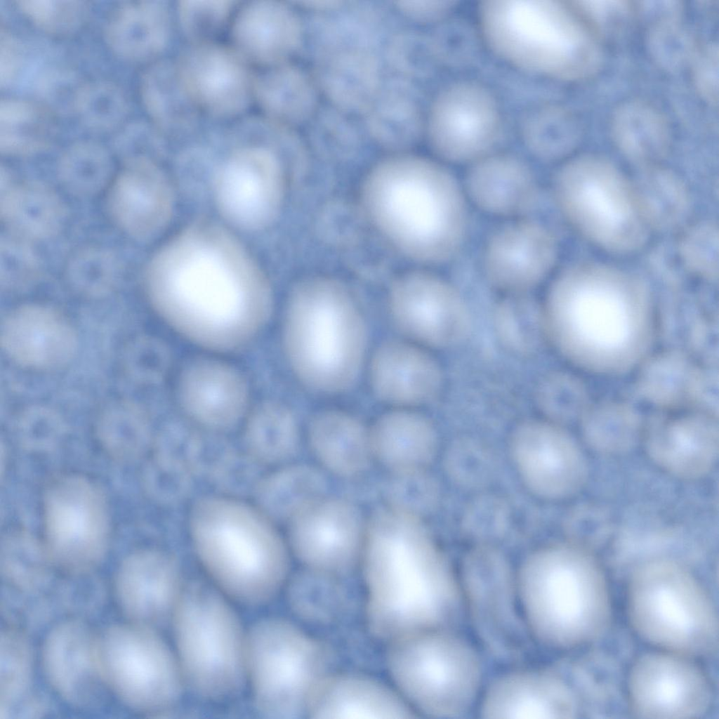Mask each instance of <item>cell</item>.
<instances>
[{"label": "cell", "mask_w": 719, "mask_h": 719, "mask_svg": "<svg viewBox=\"0 0 719 719\" xmlns=\"http://www.w3.org/2000/svg\"><path fill=\"white\" fill-rule=\"evenodd\" d=\"M145 288L163 320L213 351L245 346L272 310L271 291L259 270L230 237L207 224L190 227L153 256Z\"/></svg>", "instance_id": "obj_1"}, {"label": "cell", "mask_w": 719, "mask_h": 719, "mask_svg": "<svg viewBox=\"0 0 719 719\" xmlns=\"http://www.w3.org/2000/svg\"><path fill=\"white\" fill-rule=\"evenodd\" d=\"M360 568L367 626L378 640L449 628L463 607L457 573L425 520L377 508Z\"/></svg>", "instance_id": "obj_2"}, {"label": "cell", "mask_w": 719, "mask_h": 719, "mask_svg": "<svg viewBox=\"0 0 719 719\" xmlns=\"http://www.w3.org/2000/svg\"><path fill=\"white\" fill-rule=\"evenodd\" d=\"M360 204L389 245L421 265L451 263L468 244L472 209L461 178L433 157L390 153L367 173Z\"/></svg>", "instance_id": "obj_3"}, {"label": "cell", "mask_w": 719, "mask_h": 719, "mask_svg": "<svg viewBox=\"0 0 719 719\" xmlns=\"http://www.w3.org/2000/svg\"><path fill=\"white\" fill-rule=\"evenodd\" d=\"M522 616L531 639L565 649L600 638L612 620L605 573L586 548L570 541L543 545L516 569Z\"/></svg>", "instance_id": "obj_4"}, {"label": "cell", "mask_w": 719, "mask_h": 719, "mask_svg": "<svg viewBox=\"0 0 719 719\" xmlns=\"http://www.w3.org/2000/svg\"><path fill=\"white\" fill-rule=\"evenodd\" d=\"M188 533L206 572L237 601L264 603L288 578L286 536L253 503L227 494L202 497L190 509Z\"/></svg>", "instance_id": "obj_5"}, {"label": "cell", "mask_w": 719, "mask_h": 719, "mask_svg": "<svg viewBox=\"0 0 719 719\" xmlns=\"http://www.w3.org/2000/svg\"><path fill=\"white\" fill-rule=\"evenodd\" d=\"M477 18L489 49L522 72L576 81L591 77L602 66L598 37L571 1L484 0Z\"/></svg>", "instance_id": "obj_6"}, {"label": "cell", "mask_w": 719, "mask_h": 719, "mask_svg": "<svg viewBox=\"0 0 719 719\" xmlns=\"http://www.w3.org/2000/svg\"><path fill=\"white\" fill-rule=\"evenodd\" d=\"M366 343L362 310L341 282L315 276L295 286L284 315L283 343L304 385L326 393L347 389L358 375Z\"/></svg>", "instance_id": "obj_7"}, {"label": "cell", "mask_w": 719, "mask_h": 719, "mask_svg": "<svg viewBox=\"0 0 719 719\" xmlns=\"http://www.w3.org/2000/svg\"><path fill=\"white\" fill-rule=\"evenodd\" d=\"M627 612L644 640L689 657L712 656L718 649V619L713 600L679 562L657 557L638 565L627 588Z\"/></svg>", "instance_id": "obj_8"}, {"label": "cell", "mask_w": 719, "mask_h": 719, "mask_svg": "<svg viewBox=\"0 0 719 719\" xmlns=\"http://www.w3.org/2000/svg\"><path fill=\"white\" fill-rule=\"evenodd\" d=\"M385 663L395 689L418 717L463 718L478 704L483 680L480 655L449 628L388 642Z\"/></svg>", "instance_id": "obj_9"}, {"label": "cell", "mask_w": 719, "mask_h": 719, "mask_svg": "<svg viewBox=\"0 0 719 719\" xmlns=\"http://www.w3.org/2000/svg\"><path fill=\"white\" fill-rule=\"evenodd\" d=\"M184 682L208 699L237 694L246 677V635L225 599L206 583L184 586L173 613Z\"/></svg>", "instance_id": "obj_10"}, {"label": "cell", "mask_w": 719, "mask_h": 719, "mask_svg": "<svg viewBox=\"0 0 719 719\" xmlns=\"http://www.w3.org/2000/svg\"><path fill=\"white\" fill-rule=\"evenodd\" d=\"M333 664L324 643L288 621L260 620L246 635V675L256 706L267 717L306 716L312 691Z\"/></svg>", "instance_id": "obj_11"}, {"label": "cell", "mask_w": 719, "mask_h": 719, "mask_svg": "<svg viewBox=\"0 0 719 719\" xmlns=\"http://www.w3.org/2000/svg\"><path fill=\"white\" fill-rule=\"evenodd\" d=\"M103 680L128 707L159 713L180 697L184 682L178 659L154 628L131 622L98 634Z\"/></svg>", "instance_id": "obj_12"}, {"label": "cell", "mask_w": 719, "mask_h": 719, "mask_svg": "<svg viewBox=\"0 0 719 719\" xmlns=\"http://www.w3.org/2000/svg\"><path fill=\"white\" fill-rule=\"evenodd\" d=\"M463 607L482 646L499 659L525 652L530 635L519 601L516 569L498 544L473 543L456 572Z\"/></svg>", "instance_id": "obj_13"}, {"label": "cell", "mask_w": 719, "mask_h": 719, "mask_svg": "<svg viewBox=\"0 0 719 719\" xmlns=\"http://www.w3.org/2000/svg\"><path fill=\"white\" fill-rule=\"evenodd\" d=\"M42 510L43 542L53 566L68 576L90 574L110 539V509L100 486L79 473L58 474L45 487Z\"/></svg>", "instance_id": "obj_14"}, {"label": "cell", "mask_w": 719, "mask_h": 719, "mask_svg": "<svg viewBox=\"0 0 719 719\" xmlns=\"http://www.w3.org/2000/svg\"><path fill=\"white\" fill-rule=\"evenodd\" d=\"M501 108L484 84L459 80L442 88L426 111L424 138L433 157L451 167L468 166L498 151Z\"/></svg>", "instance_id": "obj_15"}, {"label": "cell", "mask_w": 719, "mask_h": 719, "mask_svg": "<svg viewBox=\"0 0 719 719\" xmlns=\"http://www.w3.org/2000/svg\"><path fill=\"white\" fill-rule=\"evenodd\" d=\"M368 526L359 504L329 494L286 524V539L303 567L340 576L360 567Z\"/></svg>", "instance_id": "obj_16"}, {"label": "cell", "mask_w": 719, "mask_h": 719, "mask_svg": "<svg viewBox=\"0 0 719 719\" xmlns=\"http://www.w3.org/2000/svg\"><path fill=\"white\" fill-rule=\"evenodd\" d=\"M508 451L520 482L541 501L573 497L588 481L590 469L584 450L553 421L521 423L510 435Z\"/></svg>", "instance_id": "obj_17"}, {"label": "cell", "mask_w": 719, "mask_h": 719, "mask_svg": "<svg viewBox=\"0 0 719 719\" xmlns=\"http://www.w3.org/2000/svg\"><path fill=\"white\" fill-rule=\"evenodd\" d=\"M559 256L553 232L532 216L499 221L481 245L477 267L504 295L528 294L552 278Z\"/></svg>", "instance_id": "obj_18"}, {"label": "cell", "mask_w": 719, "mask_h": 719, "mask_svg": "<svg viewBox=\"0 0 719 719\" xmlns=\"http://www.w3.org/2000/svg\"><path fill=\"white\" fill-rule=\"evenodd\" d=\"M631 713L640 718H696L713 699L706 673L691 657L664 651L649 652L632 665L628 679Z\"/></svg>", "instance_id": "obj_19"}, {"label": "cell", "mask_w": 719, "mask_h": 719, "mask_svg": "<svg viewBox=\"0 0 719 719\" xmlns=\"http://www.w3.org/2000/svg\"><path fill=\"white\" fill-rule=\"evenodd\" d=\"M388 303L396 325L421 343L450 347L467 334L469 318L463 295L450 280L428 269L410 270L396 278Z\"/></svg>", "instance_id": "obj_20"}, {"label": "cell", "mask_w": 719, "mask_h": 719, "mask_svg": "<svg viewBox=\"0 0 719 719\" xmlns=\"http://www.w3.org/2000/svg\"><path fill=\"white\" fill-rule=\"evenodd\" d=\"M218 174L217 202L230 222L251 230L272 221L283 199L284 173L277 153L264 140L235 149Z\"/></svg>", "instance_id": "obj_21"}, {"label": "cell", "mask_w": 719, "mask_h": 719, "mask_svg": "<svg viewBox=\"0 0 719 719\" xmlns=\"http://www.w3.org/2000/svg\"><path fill=\"white\" fill-rule=\"evenodd\" d=\"M174 60L183 85L202 115L238 119L253 103L255 71L230 44L187 43Z\"/></svg>", "instance_id": "obj_22"}, {"label": "cell", "mask_w": 719, "mask_h": 719, "mask_svg": "<svg viewBox=\"0 0 719 719\" xmlns=\"http://www.w3.org/2000/svg\"><path fill=\"white\" fill-rule=\"evenodd\" d=\"M383 46L372 39L342 35L308 48L310 70L328 104L353 116L364 113L385 78Z\"/></svg>", "instance_id": "obj_23"}, {"label": "cell", "mask_w": 719, "mask_h": 719, "mask_svg": "<svg viewBox=\"0 0 719 719\" xmlns=\"http://www.w3.org/2000/svg\"><path fill=\"white\" fill-rule=\"evenodd\" d=\"M460 178L472 210L498 221L534 216L543 197L534 168L512 152L487 155L465 167Z\"/></svg>", "instance_id": "obj_24"}, {"label": "cell", "mask_w": 719, "mask_h": 719, "mask_svg": "<svg viewBox=\"0 0 719 719\" xmlns=\"http://www.w3.org/2000/svg\"><path fill=\"white\" fill-rule=\"evenodd\" d=\"M577 697L558 671L525 668L506 672L482 690L477 704L481 718L566 719L578 713Z\"/></svg>", "instance_id": "obj_25"}, {"label": "cell", "mask_w": 719, "mask_h": 719, "mask_svg": "<svg viewBox=\"0 0 719 719\" xmlns=\"http://www.w3.org/2000/svg\"><path fill=\"white\" fill-rule=\"evenodd\" d=\"M43 670L50 685L77 708L101 702L107 687L98 657V634L79 619L61 621L46 635L41 649Z\"/></svg>", "instance_id": "obj_26"}, {"label": "cell", "mask_w": 719, "mask_h": 719, "mask_svg": "<svg viewBox=\"0 0 719 719\" xmlns=\"http://www.w3.org/2000/svg\"><path fill=\"white\" fill-rule=\"evenodd\" d=\"M175 559L154 548L123 559L114 578L117 601L131 622L154 628L173 617L183 587Z\"/></svg>", "instance_id": "obj_27"}, {"label": "cell", "mask_w": 719, "mask_h": 719, "mask_svg": "<svg viewBox=\"0 0 719 719\" xmlns=\"http://www.w3.org/2000/svg\"><path fill=\"white\" fill-rule=\"evenodd\" d=\"M106 206L113 223L125 234L145 239L168 221L173 206L169 185L148 157H128L108 185Z\"/></svg>", "instance_id": "obj_28"}, {"label": "cell", "mask_w": 719, "mask_h": 719, "mask_svg": "<svg viewBox=\"0 0 719 719\" xmlns=\"http://www.w3.org/2000/svg\"><path fill=\"white\" fill-rule=\"evenodd\" d=\"M176 395L194 423L215 431L235 426L246 414L249 402L243 375L227 363L209 357L194 360L183 368Z\"/></svg>", "instance_id": "obj_29"}, {"label": "cell", "mask_w": 719, "mask_h": 719, "mask_svg": "<svg viewBox=\"0 0 719 719\" xmlns=\"http://www.w3.org/2000/svg\"><path fill=\"white\" fill-rule=\"evenodd\" d=\"M228 30L229 44L259 69L293 60L304 46V20L291 1L243 3L237 7Z\"/></svg>", "instance_id": "obj_30"}, {"label": "cell", "mask_w": 719, "mask_h": 719, "mask_svg": "<svg viewBox=\"0 0 719 719\" xmlns=\"http://www.w3.org/2000/svg\"><path fill=\"white\" fill-rule=\"evenodd\" d=\"M0 341L13 362L40 371L68 364L78 345L76 331L67 318L58 310L38 303L18 306L6 315Z\"/></svg>", "instance_id": "obj_31"}, {"label": "cell", "mask_w": 719, "mask_h": 719, "mask_svg": "<svg viewBox=\"0 0 719 719\" xmlns=\"http://www.w3.org/2000/svg\"><path fill=\"white\" fill-rule=\"evenodd\" d=\"M310 718H411L418 715L396 689L369 675L332 671L312 691Z\"/></svg>", "instance_id": "obj_32"}, {"label": "cell", "mask_w": 719, "mask_h": 719, "mask_svg": "<svg viewBox=\"0 0 719 719\" xmlns=\"http://www.w3.org/2000/svg\"><path fill=\"white\" fill-rule=\"evenodd\" d=\"M306 442L315 463L329 476L355 480L375 465L369 428L348 413L328 410L315 415Z\"/></svg>", "instance_id": "obj_33"}, {"label": "cell", "mask_w": 719, "mask_h": 719, "mask_svg": "<svg viewBox=\"0 0 719 719\" xmlns=\"http://www.w3.org/2000/svg\"><path fill=\"white\" fill-rule=\"evenodd\" d=\"M371 381L383 401L403 406L428 402L442 381L440 366L426 351L400 341L383 344L374 354Z\"/></svg>", "instance_id": "obj_34"}, {"label": "cell", "mask_w": 719, "mask_h": 719, "mask_svg": "<svg viewBox=\"0 0 719 719\" xmlns=\"http://www.w3.org/2000/svg\"><path fill=\"white\" fill-rule=\"evenodd\" d=\"M421 101L414 82L385 77L361 115L369 140L390 153L409 152L424 138L427 110Z\"/></svg>", "instance_id": "obj_35"}, {"label": "cell", "mask_w": 719, "mask_h": 719, "mask_svg": "<svg viewBox=\"0 0 719 719\" xmlns=\"http://www.w3.org/2000/svg\"><path fill=\"white\" fill-rule=\"evenodd\" d=\"M172 22L166 1H121L106 18L104 38L121 59L147 65L161 58L170 42Z\"/></svg>", "instance_id": "obj_36"}, {"label": "cell", "mask_w": 719, "mask_h": 719, "mask_svg": "<svg viewBox=\"0 0 719 719\" xmlns=\"http://www.w3.org/2000/svg\"><path fill=\"white\" fill-rule=\"evenodd\" d=\"M369 434L375 464L387 473L430 469L442 449L434 424L413 411L383 415L369 428Z\"/></svg>", "instance_id": "obj_37"}, {"label": "cell", "mask_w": 719, "mask_h": 719, "mask_svg": "<svg viewBox=\"0 0 719 719\" xmlns=\"http://www.w3.org/2000/svg\"><path fill=\"white\" fill-rule=\"evenodd\" d=\"M645 451L659 468L683 480L707 475L718 457L717 429L701 421L659 423L644 439Z\"/></svg>", "instance_id": "obj_38"}, {"label": "cell", "mask_w": 719, "mask_h": 719, "mask_svg": "<svg viewBox=\"0 0 719 719\" xmlns=\"http://www.w3.org/2000/svg\"><path fill=\"white\" fill-rule=\"evenodd\" d=\"M321 92L310 70L293 60L255 72L253 100L262 117L297 129L319 107Z\"/></svg>", "instance_id": "obj_39"}, {"label": "cell", "mask_w": 719, "mask_h": 719, "mask_svg": "<svg viewBox=\"0 0 719 719\" xmlns=\"http://www.w3.org/2000/svg\"><path fill=\"white\" fill-rule=\"evenodd\" d=\"M140 101L150 123L162 136L193 132L202 116L180 79L174 59L147 65L139 79Z\"/></svg>", "instance_id": "obj_40"}, {"label": "cell", "mask_w": 719, "mask_h": 719, "mask_svg": "<svg viewBox=\"0 0 719 719\" xmlns=\"http://www.w3.org/2000/svg\"><path fill=\"white\" fill-rule=\"evenodd\" d=\"M329 488V476L315 463H287L258 480L253 504L277 525H286Z\"/></svg>", "instance_id": "obj_41"}, {"label": "cell", "mask_w": 719, "mask_h": 719, "mask_svg": "<svg viewBox=\"0 0 719 719\" xmlns=\"http://www.w3.org/2000/svg\"><path fill=\"white\" fill-rule=\"evenodd\" d=\"M0 216L11 235L25 241L46 239L62 227L66 211L58 194L37 181L1 182Z\"/></svg>", "instance_id": "obj_42"}, {"label": "cell", "mask_w": 719, "mask_h": 719, "mask_svg": "<svg viewBox=\"0 0 719 719\" xmlns=\"http://www.w3.org/2000/svg\"><path fill=\"white\" fill-rule=\"evenodd\" d=\"M244 442L246 454L258 464L282 466L297 453L301 435L296 420L286 407L266 402L248 417Z\"/></svg>", "instance_id": "obj_43"}, {"label": "cell", "mask_w": 719, "mask_h": 719, "mask_svg": "<svg viewBox=\"0 0 719 719\" xmlns=\"http://www.w3.org/2000/svg\"><path fill=\"white\" fill-rule=\"evenodd\" d=\"M53 110L44 104L19 98L0 103V150L9 156L37 153L48 147L57 133Z\"/></svg>", "instance_id": "obj_44"}, {"label": "cell", "mask_w": 719, "mask_h": 719, "mask_svg": "<svg viewBox=\"0 0 719 719\" xmlns=\"http://www.w3.org/2000/svg\"><path fill=\"white\" fill-rule=\"evenodd\" d=\"M611 131L617 146L628 157L649 161L661 157L671 141V128L662 112L649 103L631 100L614 112Z\"/></svg>", "instance_id": "obj_45"}, {"label": "cell", "mask_w": 719, "mask_h": 719, "mask_svg": "<svg viewBox=\"0 0 719 719\" xmlns=\"http://www.w3.org/2000/svg\"><path fill=\"white\" fill-rule=\"evenodd\" d=\"M580 128L569 111L546 105L530 112L522 124L521 138L529 154L543 164L563 162L576 146Z\"/></svg>", "instance_id": "obj_46"}, {"label": "cell", "mask_w": 719, "mask_h": 719, "mask_svg": "<svg viewBox=\"0 0 719 719\" xmlns=\"http://www.w3.org/2000/svg\"><path fill=\"white\" fill-rule=\"evenodd\" d=\"M0 566L6 586L29 593L47 588L54 567L44 542L22 529L2 537Z\"/></svg>", "instance_id": "obj_47"}, {"label": "cell", "mask_w": 719, "mask_h": 719, "mask_svg": "<svg viewBox=\"0 0 719 719\" xmlns=\"http://www.w3.org/2000/svg\"><path fill=\"white\" fill-rule=\"evenodd\" d=\"M440 457L446 477L463 490L474 494L488 490L496 479V454L487 444L478 439H455L442 448Z\"/></svg>", "instance_id": "obj_48"}, {"label": "cell", "mask_w": 719, "mask_h": 719, "mask_svg": "<svg viewBox=\"0 0 719 719\" xmlns=\"http://www.w3.org/2000/svg\"><path fill=\"white\" fill-rule=\"evenodd\" d=\"M58 173L70 193L89 197L107 189L115 172L107 150L97 143L84 140L65 150L59 160Z\"/></svg>", "instance_id": "obj_49"}, {"label": "cell", "mask_w": 719, "mask_h": 719, "mask_svg": "<svg viewBox=\"0 0 719 719\" xmlns=\"http://www.w3.org/2000/svg\"><path fill=\"white\" fill-rule=\"evenodd\" d=\"M96 431L103 448L118 460L139 457L151 441L147 418L140 409L129 404L106 408L98 420Z\"/></svg>", "instance_id": "obj_50"}, {"label": "cell", "mask_w": 719, "mask_h": 719, "mask_svg": "<svg viewBox=\"0 0 719 719\" xmlns=\"http://www.w3.org/2000/svg\"><path fill=\"white\" fill-rule=\"evenodd\" d=\"M71 107L82 124L96 132L121 128L129 112L128 100L123 89L103 79L79 84Z\"/></svg>", "instance_id": "obj_51"}, {"label": "cell", "mask_w": 719, "mask_h": 719, "mask_svg": "<svg viewBox=\"0 0 719 719\" xmlns=\"http://www.w3.org/2000/svg\"><path fill=\"white\" fill-rule=\"evenodd\" d=\"M383 506L426 521L442 502L440 482L430 469L387 473L381 489Z\"/></svg>", "instance_id": "obj_52"}, {"label": "cell", "mask_w": 719, "mask_h": 719, "mask_svg": "<svg viewBox=\"0 0 719 719\" xmlns=\"http://www.w3.org/2000/svg\"><path fill=\"white\" fill-rule=\"evenodd\" d=\"M0 712L30 693L33 673L32 647L21 630L6 626L1 632Z\"/></svg>", "instance_id": "obj_53"}, {"label": "cell", "mask_w": 719, "mask_h": 719, "mask_svg": "<svg viewBox=\"0 0 719 719\" xmlns=\"http://www.w3.org/2000/svg\"><path fill=\"white\" fill-rule=\"evenodd\" d=\"M512 508L501 495L485 490L475 493L462 510V535L473 543L498 544L510 530Z\"/></svg>", "instance_id": "obj_54"}, {"label": "cell", "mask_w": 719, "mask_h": 719, "mask_svg": "<svg viewBox=\"0 0 719 719\" xmlns=\"http://www.w3.org/2000/svg\"><path fill=\"white\" fill-rule=\"evenodd\" d=\"M237 6L230 0H181L175 8L176 22L187 43L217 41Z\"/></svg>", "instance_id": "obj_55"}, {"label": "cell", "mask_w": 719, "mask_h": 719, "mask_svg": "<svg viewBox=\"0 0 719 719\" xmlns=\"http://www.w3.org/2000/svg\"><path fill=\"white\" fill-rule=\"evenodd\" d=\"M383 57L393 75L412 82L427 75L437 58L430 37L407 29L391 32L385 41Z\"/></svg>", "instance_id": "obj_56"}, {"label": "cell", "mask_w": 719, "mask_h": 719, "mask_svg": "<svg viewBox=\"0 0 719 719\" xmlns=\"http://www.w3.org/2000/svg\"><path fill=\"white\" fill-rule=\"evenodd\" d=\"M18 9L43 32L56 37L77 33L87 23L91 12L84 1H15Z\"/></svg>", "instance_id": "obj_57"}, {"label": "cell", "mask_w": 719, "mask_h": 719, "mask_svg": "<svg viewBox=\"0 0 719 719\" xmlns=\"http://www.w3.org/2000/svg\"><path fill=\"white\" fill-rule=\"evenodd\" d=\"M0 41L1 86L29 84L34 87L53 65L40 49L2 27Z\"/></svg>", "instance_id": "obj_58"}, {"label": "cell", "mask_w": 719, "mask_h": 719, "mask_svg": "<svg viewBox=\"0 0 719 719\" xmlns=\"http://www.w3.org/2000/svg\"><path fill=\"white\" fill-rule=\"evenodd\" d=\"M115 258L108 251L97 248L80 250L70 260L67 275L77 288L86 291L107 289L117 273Z\"/></svg>", "instance_id": "obj_59"}, {"label": "cell", "mask_w": 719, "mask_h": 719, "mask_svg": "<svg viewBox=\"0 0 719 719\" xmlns=\"http://www.w3.org/2000/svg\"><path fill=\"white\" fill-rule=\"evenodd\" d=\"M587 24L598 37L618 32L631 15L632 6L623 1H571Z\"/></svg>", "instance_id": "obj_60"}, {"label": "cell", "mask_w": 719, "mask_h": 719, "mask_svg": "<svg viewBox=\"0 0 719 719\" xmlns=\"http://www.w3.org/2000/svg\"><path fill=\"white\" fill-rule=\"evenodd\" d=\"M27 242L11 235L1 241V277L6 283L13 279L23 281L36 272L37 261Z\"/></svg>", "instance_id": "obj_61"}, {"label": "cell", "mask_w": 719, "mask_h": 719, "mask_svg": "<svg viewBox=\"0 0 719 719\" xmlns=\"http://www.w3.org/2000/svg\"><path fill=\"white\" fill-rule=\"evenodd\" d=\"M693 60V79L702 98L711 105L718 100V46L708 43L697 50Z\"/></svg>", "instance_id": "obj_62"}, {"label": "cell", "mask_w": 719, "mask_h": 719, "mask_svg": "<svg viewBox=\"0 0 719 719\" xmlns=\"http://www.w3.org/2000/svg\"><path fill=\"white\" fill-rule=\"evenodd\" d=\"M456 4L452 0H403L393 1V8L409 21L427 25L442 22Z\"/></svg>", "instance_id": "obj_63"}, {"label": "cell", "mask_w": 719, "mask_h": 719, "mask_svg": "<svg viewBox=\"0 0 719 719\" xmlns=\"http://www.w3.org/2000/svg\"><path fill=\"white\" fill-rule=\"evenodd\" d=\"M65 582L58 588L59 602L70 612L84 615L96 611L103 604L105 589L100 585L80 586Z\"/></svg>", "instance_id": "obj_64"}]
</instances>
